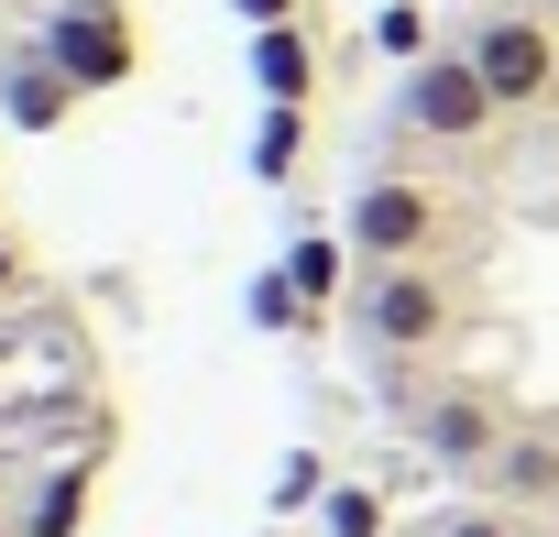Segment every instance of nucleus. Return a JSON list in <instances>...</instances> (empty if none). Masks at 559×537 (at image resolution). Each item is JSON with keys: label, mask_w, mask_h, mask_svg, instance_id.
Wrapping results in <instances>:
<instances>
[{"label": "nucleus", "mask_w": 559, "mask_h": 537, "mask_svg": "<svg viewBox=\"0 0 559 537\" xmlns=\"http://www.w3.org/2000/svg\"><path fill=\"white\" fill-rule=\"evenodd\" d=\"M341 230H352L362 263H439L450 208H439V187H417V176H373V187L341 208Z\"/></svg>", "instance_id": "2"}, {"label": "nucleus", "mask_w": 559, "mask_h": 537, "mask_svg": "<svg viewBox=\"0 0 559 537\" xmlns=\"http://www.w3.org/2000/svg\"><path fill=\"white\" fill-rule=\"evenodd\" d=\"M308 319H319V308L286 286V263H274V275H252V330H308Z\"/></svg>", "instance_id": "15"}, {"label": "nucleus", "mask_w": 559, "mask_h": 537, "mask_svg": "<svg viewBox=\"0 0 559 537\" xmlns=\"http://www.w3.org/2000/svg\"><path fill=\"white\" fill-rule=\"evenodd\" d=\"M88 493H99V461H67V472L23 504V537H78V526H88Z\"/></svg>", "instance_id": "11"}, {"label": "nucleus", "mask_w": 559, "mask_h": 537, "mask_svg": "<svg viewBox=\"0 0 559 537\" xmlns=\"http://www.w3.org/2000/svg\"><path fill=\"white\" fill-rule=\"evenodd\" d=\"M330 493V472H319V450H286V472H274V515H308Z\"/></svg>", "instance_id": "16"}, {"label": "nucleus", "mask_w": 559, "mask_h": 537, "mask_svg": "<svg viewBox=\"0 0 559 537\" xmlns=\"http://www.w3.org/2000/svg\"><path fill=\"white\" fill-rule=\"evenodd\" d=\"M297 165H308V110L263 99V121H252V176H263V187H286Z\"/></svg>", "instance_id": "12"}, {"label": "nucleus", "mask_w": 559, "mask_h": 537, "mask_svg": "<svg viewBox=\"0 0 559 537\" xmlns=\"http://www.w3.org/2000/svg\"><path fill=\"white\" fill-rule=\"evenodd\" d=\"M0 537H23V526H0Z\"/></svg>", "instance_id": "23"}, {"label": "nucleus", "mask_w": 559, "mask_h": 537, "mask_svg": "<svg viewBox=\"0 0 559 537\" xmlns=\"http://www.w3.org/2000/svg\"><path fill=\"white\" fill-rule=\"evenodd\" d=\"M373 56H395V67H428V56H439V23L417 12V0H384V12H373Z\"/></svg>", "instance_id": "13"}, {"label": "nucleus", "mask_w": 559, "mask_h": 537, "mask_svg": "<svg viewBox=\"0 0 559 537\" xmlns=\"http://www.w3.org/2000/svg\"><path fill=\"white\" fill-rule=\"evenodd\" d=\"M252 88L286 99V110H308V99H319V34H308V23H263V34H252Z\"/></svg>", "instance_id": "7"}, {"label": "nucleus", "mask_w": 559, "mask_h": 537, "mask_svg": "<svg viewBox=\"0 0 559 537\" xmlns=\"http://www.w3.org/2000/svg\"><path fill=\"white\" fill-rule=\"evenodd\" d=\"M493 88H483V67L461 56V45H439L428 67H406V88H395V121L417 132V143H472V132H493Z\"/></svg>", "instance_id": "3"}, {"label": "nucleus", "mask_w": 559, "mask_h": 537, "mask_svg": "<svg viewBox=\"0 0 559 537\" xmlns=\"http://www.w3.org/2000/svg\"><path fill=\"white\" fill-rule=\"evenodd\" d=\"M0 504H12V461H0Z\"/></svg>", "instance_id": "21"}, {"label": "nucleus", "mask_w": 559, "mask_h": 537, "mask_svg": "<svg viewBox=\"0 0 559 537\" xmlns=\"http://www.w3.org/2000/svg\"><path fill=\"white\" fill-rule=\"evenodd\" d=\"M45 56H56L78 88H121L143 45L121 34V12H110V0H78V12H56V23H45Z\"/></svg>", "instance_id": "6"}, {"label": "nucleus", "mask_w": 559, "mask_h": 537, "mask_svg": "<svg viewBox=\"0 0 559 537\" xmlns=\"http://www.w3.org/2000/svg\"><path fill=\"white\" fill-rule=\"evenodd\" d=\"M493 504H515V515H537V504H559V439H537V428H515V439H504V461H493Z\"/></svg>", "instance_id": "10"}, {"label": "nucleus", "mask_w": 559, "mask_h": 537, "mask_svg": "<svg viewBox=\"0 0 559 537\" xmlns=\"http://www.w3.org/2000/svg\"><path fill=\"white\" fill-rule=\"evenodd\" d=\"M286 286L330 319V308L352 297V230H297V241H286Z\"/></svg>", "instance_id": "9"}, {"label": "nucleus", "mask_w": 559, "mask_h": 537, "mask_svg": "<svg viewBox=\"0 0 559 537\" xmlns=\"http://www.w3.org/2000/svg\"><path fill=\"white\" fill-rule=\"evenodd\" d=\"M67 110H78V77H67V67H56L45 45H34V56H23L12 77H0V121H12V132H56Z\"/></svg>", "instance_id": "8"}, {"label": "nucleus", "mask_w": 559, "mask_h": 537, "mask_svg": "<svg viewBox=\"0 0 559 537\" xmlns=\"http://www.w3.org/2000/svg\"><path fill=\"white\" fill-rule=\"evenodd\" d=\"M352 330H362V351H384V362H428V351H450V330H461V286L439 275V263H373V275L352 286Z\"/></svg>", "instance_id": "1"}, {"label": "nucleus", "mask_w": 559, "mask_h": 537, "mask_svg": "<svg viewBox=\"0 0 559 537\" xmlns=\"http://www.w3.org/2000/svg\"><path fill=\"white\" fill-rule=\"evenodd\" d=\"M439 537H526V515L515 504H461V515H439Z\"/></svg>", "instance_id": "17"}, {"label": "nucleus", "mask_w": 559, "mask_h": 537, "mask_svg": "<svg viewBox=\"0 0 559 537\" xmlns=\"http://www.w3.org/2000/svg\"><path fill=\"white\" fill-rule=\"evenodd\" d=\"M252 537H286V526H252Z\"/></svg>", "instance_id": "22"}, {"label": "nucleus", "mask_w": 559, "mask_h": 537, "mask_svg": "<svg viewBox=\"0 0 559 537\" xmlns=\"http://www.w3.org/2000/svg\"><path fill=\"white\" fill-rule=\"evenodd\" d=\"M230 23H252V34L263 23H297V0H230Z\"/></svg>", "instance_id": "18"}, {"label": "nucleus", "mask_w": 559, "mask_h": 537, "mask_svg": "<svg viewBox=\"0 0 559 537\" xmlns=\"http://www.w3.org/2000/svg\"><path fill=\"white\" fill-rule=\"evenodd\" d=\"M319 537H384V493L373 482H330L319 493Z\"/></svg>", "instance_id": "14"}, {"label": "nucleus", "mask_w": 559, "mask_h": 537, "mask_svg": "<svg viewBox=\"0 0 559 537\" xmlns=\"http://www.w3.org/2000/svg\"><path fill=\"white\" fill-rule=\"evenodd\" d=\"M12 286H23V241L0 230V297H12Z\"/></svg>", "instance_id": "19"}, {"label": "nucleus", "mask_w": 559, "mask_h": 537, "mask_svg": "<svg viewBox=\"0 0 559 537\" xmlns=\"http://www.w3.org/2000/svg\"><path fill=\"white\" fill-rule=\"evenodd\" d=\"M504 417H493V395H472V384H450V395H428L417 406V450L439 461V472H493L504 461Z\"/></svg>", "instance_id": "5"}, {"label": "nucleus", "mask_w": 559, "mask_h": 537, "mask_svg": "<svg viewBox=\"0 0 559 537\" xmlns=\"http://www.w3.org/2000/svg\"><path fill=\"white\" fill-rule=\"evenodd\" d=\"M461 56L483 67V88H493L504 110H537V99L559 88V34H548L537 12H483Z\"/></svg>", "instance_id": "4"}, {"label": "nucleus", "mask_w": 559, "mask_h": 537, "mask_svg": "<svg viewBox=\"0 0 559 537\" xmlns=\"http://www.w3.org/2000/svg\"><path fill=\"white\" fill-rule=\"evenodd\" d=\"M526 537H559V515H537V526H526Z\"/></svg>", "instance_id": "20"}]
</instances>
